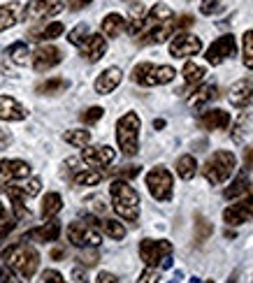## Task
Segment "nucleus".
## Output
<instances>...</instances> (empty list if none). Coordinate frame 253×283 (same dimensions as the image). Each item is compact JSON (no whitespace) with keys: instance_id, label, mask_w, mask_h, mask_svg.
<instances>
[{"instance_id":"nucleus-1","label":"nucleus","mask_w":253,"mask_h":283,"mask_svg":"<svg viewBox=\"0 0 253 283\" xmlns=\"http://www.w3.org/2000/svg\"><path fill=\"white\" fill-rule=\"evenodd\" d=\"M2 260H5L7 270L12 272L19 281H30L35 277V272L40 267V253L35 246L28 242H19L2 251Z\"/></svg>"},{"instance_id":"nucleus-2","label":"nucleus","mask_w":253,"mask_h":283,"mask_svg":"<svg viewBox=\"0 0 253 283\" xmlns=\"http://www.w3.org/2000/svg\"><path fill=\"white\" fill-rule=\"evenodd\" d=\"M109 195H112V207L114 211L128 223H135L140 218V193L130 186L126 179H114L109 186Z\"/></svg>"},{"instance_id":"nucleus-3","label":"nucleus","mask_w":253,"mask_h":283,"mask_svg":"<svg viewBox=\"0 0 253 283\" xmlns=\"http://www.w3.org/2000/svg\"><path fill=\"white\" fill-rule=\"evenodd\" d=\"M235 169H237V155L233 151H214L202 165V176L212 186H221L233 176Z\"/></svg>"},{"instance_id":"nucleus-4","label":"nucleus","mask_w":253,"mask_h":283,"mask_svg":"<svg viewBox=\"0 0 253 283\" xmlns=\"http://www.w3.org/2000/svg\"><path fill=\"white\" fill-rule=\"evenodd\" d=\"M140 128L142 121L135 112H128L116 121V142H119L121 153L133 158L140 151Z\"/></svg>"},{"instance_id":"nucleus-5","label":"nucleus","mask_w":253,"mask_h":283,"mask_svg":"<svg viewBox=\"0 0 253 283\" xmlns=\"http://www.w3.org/2000/svg\"><path fill=\"white\" fill-rule=\"evenodd\" d=\"M177 77L172 65H156V63H140L133 68V81L140 86H165Z\"/></svg>"},{"instance_id":"nucleus-6","label":"nucleus","mask_w":253,"mask_h":283,"mask_svg":"<svg viewBox=\"0 0 253 283\" xmlns=\"http://www.w3.org/2000/svg\"><path fill=\"white\" fill-rule=\"evenodd\" d=\"M144 181H147V188L156 202H167V200L172 197L174 179H172V174H170V169H165V167L149 169Z\"/></svg>"},{"instance_id":"nucleus-7","label":"nucleus","mask_w":253,"mask_h":283,"mask_svg":"<svg viewBox=\"0 0 253 283\" xmlns=\"http://www.w3.org/2000/svg\"><path fill=\"white\" fill-rule=\"evenodd\" d=\"M67 239L77 249H98L102 244V235L88 223H70Z\"/></svg>"},{"instance_id":"nucleus-8","label":"nucleus","mask_w":253,"mask_h":283,"mask_svg":"<svg viewBox=\"0 0 253 283\" xmlns=\"http://www.w3.org/2000/svg\"><path fill=\"white\" fill-rule=\"evenodd\" d=\"M200 51H202V40L193 33L179 30L170 40V56H174V58H191V56H198Z\"/></svg>"},{"instance_id":"nucleus-9","label":"nucleus","mask_w":253,"mask_h":283,"mask_svg":"<svg viewBox=\"0 0 253 283\" xmlns=\"http://www.w3.org/2000/svg\"><path fill=\"white\" fill-rule=\"evenodd\" d=\"M167 256H172V242L167 239H142L140 242V258L147 267H156Z\"/></svg>"},{"instance_id":"nucleus-10","label":"nucleus","mask_w":253,"mask_h":283,"mask_svg":"<svg viewBox=\"0 0 253 283\" xmlns=\"http://www.w3.org/2000/svg\"><path fill=\"white\" fill-rule=\"evenodd\" d=\"M63 7H65L63 0H30V2L23 7L21 16H23L26 21L51 19V16H56V14L63 12Z\"/></svg>"},{"instance_id":"nucleus-11","label":"nucleus","mask_w":253,"mask_h":283,"mask_svg":"<svg viewBox=\"0 0 253 283\" xmlns=\"http://www.w3.org/2000/svg\"><path fill=\"white\" fill-rule=\"evenodd\" d=\"M237 54V42H235V35H221L212 42V47L207 49V63L209 65H221L223 61L233 58Z\"/></svg>"},{"instance_id":"nucleus-12","label":"nucleus","mask_w":253,"mask_h":283,"mask_svg":"<svg viewBox=\"0 0 253 283\" xmlns=\"http://www.w3.org/2000/svg\"><path fill=\"white\" fill-rule=\"evenodd\" d=\"M30 176V165L19 158H5L0 160V188H5L14 181H23Z\"/></svg>"},{"instance_id":"nucleus-13","label":"nucleus","mask_w":253,"mask_h":283,"mask_svg":"<svg viewBox=\"0 0 253 283\" xmlns=\"http://www.w3.org/2000/svg\"><path fill=\"white\" fill-rule=\"evenodd\" d=\"M63 61V51L53 44H40L30 54V63H33L35 72H49L51 68H56L58 63Z\"/></svg>"},{"instance_id":"nucleus-14","label":"nucleus","mask_w":253,"mask_h":283,"mask_svg":"<svg viewBox=\"0 0 253 283\" xmlns=\"http://www.w3.org/2000/svg\"><path fill=\"white\" fill-rule=\"evenodd\" d=\"M114 158H116V151L112 146H84V151H81V160L93 169L112 165Z\"/></svg>"},{"instance_id":"nucleus-15","label":"nucleus","mask_w":253,"mask_h":283,"mask_svg":"<svg viewBox=\"0 0 253 283\" xmlns=\"http://www.w3.org/2000/svg\"><path fill=\"white\" fill-rule=\"evenodd\" d=\"M60 237V223L56 218H49L44 225L40 228H33L28 230L23 235V242H40V244H47V242H56Z\"/></svg>"},{"instance_id":"nucleus-16","label":"nucleus","mask_w":253,"mask_h":283,"mask_svg":"<svg viewBox=\"0 0 253 283\" xmlns=\"http://www.w3.org/2000/svg\"><path fill=\"white\" fill-rule=\"evenodd\" d=\"M174 14L172 9L165 5V2H158V5H153L151 9H149L147 14H144V21H142V30H140V37L144 33H149V30H153L156 26H160V23H165V21H170Z\"/></svg>"},{"instance_id":"nucleus-17","label":"nucleus","mask_w":253,"mask_h":283,"mask_svg":"<svg viewBox=\"0 0 253 283\" xmlns=\"http://www.w3.org/2000/svg\"><path fill=\"white\" fill-rule=\"evenodd\" d=\"M79 49H81V56H84L88 63H98L102 56L107 54V40L102 37V33L88 35Z\"/></svg>"},{"instance_id":"nucleus-18","label":"nucleus","mask_w":253,"mask_h":283,"mask_svg":"<svg viewBox=\"0 0 253 283\" xmlns=\"http://www.w3.org/2000/svg\"><path fill=\"white\" fill-rule=\"evenodd\" d=\"M228 100H230L233 107H240V109L249 107L253 102V81L240 79L237 84H233L230 93H228Z\"/></svg>"},{"instance_id":"nucleus-19","label":"nucleus","mask_w":253,"mask_h":283,"mask_svg":"<svg viewBox=\"0 0 253 283\" xmlns=\"http://www.w3.org/2000/svg\"><path fill=\"white\" fill-rule=\"evenodd\" d=\"M28 116L26 107L12 95H0V121H23Z\"/></svg>"},{"instance_id":"nucleus-20","label":"nucleus","mask_w":253,"mask_h":283,"mask_svg":"<svg viewBox=\"0 0 253 283\" xmlns=\"http://www.w3.org/2000/svg\"><path fill=\"white\" fill-rule=\"evenodd\" d=\"M216 84H200V86L195 88L193 93L188 95V100H186V105L191 109H195V112H200V109H205L209 102L216 98Z\"/></svg>"},{"instance_id":"nucleus-21","label":"nucleus","mask_w":253,"mask_h":283,"mask_svg":"<svg viewBox=\"0 0 253 283\" xmlns=\"http://www.w3.org/2000/svg\"><path fill=\"white\" fill-rule=\"evenodd\" d=\"M200 126L205 130H209V133H214V130H226L228 126H230V114H228L226 109H207L200 116Z\"/></svg>"},{"instance_id":"nucleus-22","label":"nucleus","mask_w":253,"mask_h":283,"mask_svg":"<svg viewBox=\"0 0 253 283\" xmlns=\"http://www.w3.org/2000/svg\"><path fill=\"white\" fill-rule=\"evenodd\" d=\"M121 79H123V72H121V68H107L105 72L95 79L93 88L98 95H109L114 91V88L121 84Z\"/></svg>"},{"instance_id":"nucleus-23","label":"nucleus","mask_w":253,"mask_h":283,"mask_svg":"<svg viewBox=\"0 0 253 283\" xmlns=\"http://www.w3.org/2000/svg\"><path fill=\"white\" fill-rule=\"evenodd\" d=\"M126 16L123 14H119V12H109L102 19V23H100V30H102V35L105 37H119L123 30H126Z\"/></svg>"},{"instance_id":"nucleus-24","label":"nucleus","mask_w":253,"mask_h":283,"mask_svg":"<svg viewBox=\"0 0 253 283\" xmlns=\"http://www.w3.org/2000/svg\"><path fill=\"white\" fill-rule=\"evenodd\" d=\"M21 12H23V7L19 2H5V5H0V33L16 26L21 21Z\"/></svg>"},{"instance_id":"nucleus-25","label":"nucleus","mask_w":253,"mask_h":283,"mask_svg":"<svg viewBox=\"0 0 253 283\" xmlns=\"http://www.w3.org/2000/svg\"><path fill=\"white\" fill-rule=\"evenodd\" d=\"M63 33H65V26H63L60 21H51V23L37 28V30H30V40H35V42H51V40H56V37H60Z\"/></svg>"},{"instance_id":"nucleus-26","label":"nucleus","mask_w":253,"mask_h":283,"mask_svg":"<svg viewBox=\"0 0 253 283\" xmlns=\"http://www.w3.org/2000/svg\"><path fill=\"white\" fill-rule=\"evenodd\" d=\"M60 209H63V197L58 193H47V195L42 197V207H40V214L44 221L53 218V216H58Z\"/></svg>"},{"instance_id":"nucleus-27","label":"nucleus","mask_w":253,"mask_h":283,"mask_svg":"<svg viewBox=\"0 0 253 283\" xmlns=\"http://www.w3.org/2000/svg\"><path fill=\"white\" fill-rule=\"evenodd\" d=\"M249 193H251V183H249V176H247V174H240L233 183H230V186H228L226 190H223V197H226V200H240V197L249 195Z\"/></svg>"},{"instance_id":"nucleus-28","label":"nucleus","mask_w":253,"mask_h":283,"mask_svg":"<svg viewBox=\"0 0 253 283\" xmlns=\"http://www.w3.org/2000/svg\"><path fill=\"white\" fill-rule=\"evenodd\" d=\"M98 228H100L109 239H114V242H121V239L126 237V225L121 221H116V218H102V221H98Z\"/></svg>"},{"instance_id":"nucleus-29","label":"nucleus","mask_w":253,"mask_h":283,"mask_svg":"<svg viewBox=\"0 0 253 283\" xmlns=\"http://www.w3.org/2000/svg\"><path fill=\"white\" fill-rule=\"evenodd\" d=\"M67 86H70L67 79H63V77H51V79L37 84L35 91L40 95H58V93H63V91H67Z\"/></svg>"},{"instance_id":"nucleus-30","label":"nucleus","mask_w":253,"mask_h":283,"mask_svg":"<svg viewBox=\"0 0 253 283\" xmlns=\"http://www.w3.org/2000/svg\"><path fill=\"white\" fill-rule=\"evenodd\" d=\"M195 172H198V160H195V155L191 153H184L177 160V174L184 179V181H188V179H193Z\"/></svg>"},{"instance_id":"nucleus-31","label":"nucleus","mask_w":253,"mask_h":283,"mask_svg":"<svg viewBox=\"0 0 253 283\" xmlns=\"http://www.w3.org/2000/svg\"><path fill=\"white\" fill-rule=\"evenodd\" d=\"M181 74H184V81H186L188 86H195V84H200L202 79H205V65H200V63L195 61H188L186 65H184V70H181Z\"/></svg>"},{"instance_id":"nucleus-32","label":"nucleus","mask_w":253,"mask_h":283,"mask_svg":"<svg viewBox=\"0 0 253 283\" xmlns=\"http://www.w3.org/2000/svg\"><path fill=\"white\" fill-rule=\"evenodd\" d=\"M102 181V172L100 169H79L72 176L74 186H98Z\"/></svg>"},{"instance_id":"nucleus-33","label":"nucleus","mask_w":253,"mask_h":283,"mask_svg":"<svg viewBox=\"0 0 253 283\" xmlns=\"http://www.w3.org/2000/svg\"><path fill=\"white\" fill-rule=\"evenodd\" d=\"M7 56L14 65H26L30 61V51H28V44L26 42H14L12 47L7 49Z\"/></svg>"},{"instance_id":"nucleus-34","label":"nucleus","mask_w":253,"mask_h":283,"mask_svg":"<svg viewBox=\"0 0 253 283\" xmlns=\"http://www.w3.org/2000/svg\"><path fill=\"white\" fill-rule=\"evenodd\" d=\"M63 140L67 142V144H72V146H88L91 144V133L84 128H74V130H65L63 133Z\"/></svg>"},{"instance_id":"nucleus-35","label":"nucleus","mask_w":253,"mask_h":283,"mask_svg":"<svg viewBox=\"0 0 253 283\" xmlns=\"http://www.w3.org/2000/svg\"><path fill=\"white\" fill-rule=\"evenodd\" d=\"M223 221H226L228 225H242V223L249 221V214L244 211L242 204H230V207L223 211Z\"/></svg>"},{"instance_id":"nucleus-36","label":"nucleus","mask_w":253,"mask_h":283,"mask_svg":"<svg viewBox=\"0 0 253 283\" xmlns=\"http://www.w3.org/2000/svg\"><path fill=\"white\" fill-rule=\"evenodd\" d=\"M212 232H214L212 223L207 221L202 214H195V242H198V244L207 242V239L212 237Z\"/></svg>"},{"instance_id":"nucleus-37","label":"nucleus","mask_w":253,"mask_h":283,"mask_svg":"<svg viewBox=\"0 0 253 283\" xmlns=\"http://www.w3.org/2000/svg\"><path fill=\"white\" fill-rule=\"evenodd\" d=\"M242 54H244V65L253 72V30H247L242 37Z\"/></svg>"},{"instance_id":"nucleus-38","label":"nucleus","mask_w":253,"mask_h":283,"mask_svg":"<svg viewBox=\"0 0 253 283\" xmlns=\"http://www.w3.org/2000/svg\"><path fill=\"white\" fill-rule=\"evenodd\" d=\"M19 188L26 197H35L42 190V179L40 176H28V179H23V181L19 183Z\"/></svg>"},{"instance_id":"nucleus-39","label":"nucleus","mask_w":253,"mask_h":283,"mask_svg":"<svg viewBox=\"0 0 253 283\" xmlns=\"http://www.w3.org/2000/svg\"><path fill=\"white\" fill-rule=\"evenodd\" d=\"M88 35H91V33H88V26H86V23H79V26H74L72 30L67 33V42L74 44V47H81Z\"/></svg>"},{"instance_id":"nucleus-40","label":"nucleus","mask_w":253,"mask_h":283,"mask_svg":"<svg viewBox=\"0 0 253 283\" xmlns=\"http://www.w3.org/2000/svg\"><path fill=\"white\" fill-rule=\"evenodd\" d=\"M102 116H105V109H102V107H98V105H95V107H88V109H84V112H81V114H79V119H81V123H84V126H93V123H98V121H100Z\"/></svg>"},{"instance_id":"nucleus-41","label":"nucleus","mask_w":253,"mask_h":283,"mask_svg":"<svg viewBox=\"0 0 253 283\" xmlns=\"http://www.w3.org/2000/svg\"><path fill=\"white\" fill-rule=\"evenodd\" d=\"M98 260H100V256H98V251H95V249H84V251H81L79 263L84 265V267H95Z\"/></svg>"},{"instance_id":"nucleus-42","label":"nucleus","mask_w":253,"mask_h":283,"mask_svg":"<svg viewBox=\"0 0 253 283\" xmlns=\"http://www.w3.org/2000/svg\"><path fill=\"white\" fill-rule=\"evenodd\" d=\"M160 279V272L158 267H147V270L140 274V279H137V283H158Z\"/></svg>"},{"instance_id":"nucleus-43","label":"nucleus","mask_w":253,"mask_h":283,"mask_svg":"<svg viewBox=\"0 0 253 283\" xmlns=\"http://www.w3.org/2000/svg\"><path fill=\"white\" fill-rule=\"evenodd\" d=\"M42 281L44 283H67L65 279H63V274L56 270H44L42 272Z\"/></svg>"},{"instance_id":"nucleus-44","label":"nucleus","mask_w":253,"mask_h":283,"mask_svg":"<svg viewBox=\"0 0 253 283\" xmlns=\"http://www.w3.org/2000/svg\"><path fill=\"white\" fill-rule=\"evenodd\" d=\"M140 172H142V167H140V165H126V167H123V169H121V172H119V176H121V179H126V181H128V179H135V176L140 174Z\"/></svg>"},{"instance_id":"nucleus-45","label":"nucleus","mask_w":253,"mask_h":283,"mask_svg":"<svg viewBox=\"0 0 253 283\" xmlns=\"http://www.w3.org/2000/svg\"><path fill=\"white\" fill-rule=\"evenodd\" d=\"M219 7H221V0H202V2H200V12L209 16V14H214Z\"/></svg>"},{"instance_id":"nucleus-46","label":"nucleus","mask_w":253,"mask_h":283,"mask_svg":"<svg viewBox=\"0 0 253 283\" xmlns=\"http://www.w3.org/2000/svg\"><path fill=\"white\" fill-rule=\"evenodd\" d=\"M12 142H14L12 133H9V130H2V128H0V151L9 148V144H12Z\"/></svg>"},{"instance_id":"nucleus-47","label":"nucleus","mask_w":253,"mask_h":283,"mask_svg":"<svg viewBox=\"0 0 253 283\" xmlns=\"http://www.w3.org/2000/svg\"><path fill=\"white\" fill-rule=\"evenodd\" d=\"M91 2H93V0H67L65 5H67V9L77 12V9H84V7H88Z\"/></svg>"},{"instance_id":"nucleus-48","label":"nucleus","mask_w":253,"mask_h":283,"mask_svg":"<svg viewBox=\"0 0 253 283\" xmlns=\"http://www.w3.org/2000/svg\"><path fill=\"white\" fill-rule=\"evenodd\" d=\"M95 283H121V281L114 277L112 272H100V274H98V279H95Z\"/></svg>"},{"instance_id":"nucleus-49","label":"nucleus","mask_w":253,"mask_h":283,"mask_svg":"<svg viewBox=\"0 0 253 283\" xmlns=\"http://www.w3.org/2000/svg\"><path fill=\"white\" fill-rule=\"evenodd\" d=\"M242 207H244V211L249 214V218H253V193H249V195H244V200H242Z\"/></svg>"},{"instance_id":"nucleus-50","label":"nucleus","mask_w":253,"mask_h":283,"mask_svg":"<svg viewBox=\"0 0 253 283\" xmlns=\"http://www.w3.org/2000/svg\"><path fill=\"white\" fill-rule=\"evenodd\" d=\"M72 279H74L77 283H88L86 270H81V267H74V270H72Z\"/></svg>"},{"instance_id":"nucleus-51","label":"nucleus","mask_w":253,"mask_h":283,"mask_svg":"<svg viewBox=\"0 0 253 283\" xmlns=\"http://www.w3.org/2000/svg\"><path fill=\"white\" fill-rule=\"evenodd\" d=\"M12 279V272L7 270V267H0V283H7Z\"/></svg>"},{"instance_id":"nucleus-52","label":"nucleus","mask_w":253,"mask_h":283,"mask_svg":"<svg viewBox=\"0 0 253 283\" xmlns=\"http://www.w3.org/2000/svg\"><path fill=\"white\" fill-rule=\"evenodd\" d=\"M5 221H9V211H7V207L2 202H0V225H2V223Z\"/></svg>"},{"instance_id":"nucleus-53","label":"nucleus","mask_w":253,"mask_h":283,"mask_svg":"<svg viewBox=\"0 0 253 283\" xmlns=\"http://www.w3.org/2000/svg\"><path fill=\"white\" fill-rule=\"evenodd\" d=\"M63 256H65V251H63V249H53V251H51V258H53V260H60Z\"/></svg>"},{"instance_id":"nucleus-54","label":"nucleus","mask_w":253,"mask_h":283,"mask_svg":"<svg viewBox=\"0 0 253 283\" xmlns=\"http://www.w3.org/2000/svg\"><path fill=\"white\" fill-rule=\"evenodd\" d=\"M153 128H156V130L165 128V121H163V119H156V121H153Z\"/></svg>"},{"instance_id":"nucleus-55","label":"nucleus","mask_w":253,"mask_h":283,"mask_svg":"<svg viewBox=\"0 0 253 283\" xmlns=\"http://www.w3.org/2000/svg\"><path fill=\"white\" fill-rule=\"evenodd\" d=\"M191 283H200V279H195V277H193V279H191Z\"/></svg>"},{"instance_id":"nucleus-56","label":"nucleus","mask_w":253,"mask_h":283,"mask_svg":"<svg viewBox=\"0 0 253 283\" xmlns=\"http://www.w3.org/2000/svg\"><path fill=\"white\" fill-rule=\"evenodd\" d=\"M207 283H212V281H207Z\"/></svg>"}]
</instances>
